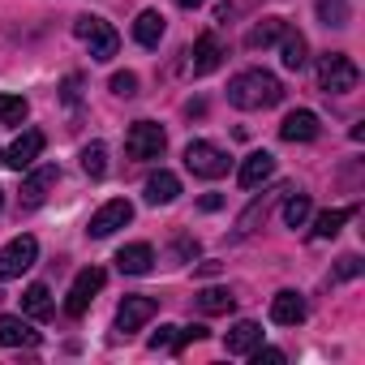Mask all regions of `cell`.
Wrapping results in <instances>:
<instances>
[{"label":"cell","mask_w":365,"mask_h":365,"mask_svg":"<svg viewBox=\"0 0 365 365\" xmlns=\"http://www.w3.org/2000/svg\"><path fill=\"white\" fill-rule=\"evenodd\" d=\"M284 99V86L275 73L267 69H245L228 82V103L241 108V112H258V108H275Z\"/></svg>","instance_id":"cell-1"},{"label":"cell","mask_w":365,"mask_h":365,"mask_svg":"<svg viewBox=\"0 0 365 365\" xmlns=\"http://www.w3.org/2000/svg\"><path fill=\"white\" fill-rule=\"evenodd\" d=\"M73 35L91 48V61H112V56H116V48H120V35H116L103 18H95V14L73 18Z\"/></svg>","instance_id":"cell-2"},{"label":"cell","mask_w":365,"mask_h":365,"mask_svg":"<svg viewBox=\"0 0 365 365\" xmlns=\"http://www.w3.org/2000/svg\"><path fill=\"white\" fill-rule=\"evenodd\" d=\"M356 82H361V69L352 65V56L327 52V56L318 61V86H322L327 95H348V91H356Z\"/></svg>","instance_id":"cell-3"},{"label":"cell","mask_w":365,"mask_h":365,"mask_svg":"<svg viewBox=\"0 0 365 365\" xmlns=\"http://www.w3.org/2000/svg\"><path fill=\"white\" fill-rule=\"evenodd\" d=\"M39 258V241L35 237H14L0 250V279H22Z\"/></svg>","instance_id":"cell-4"},{"label":"cell","mask_w":365,"mask_h":365,"mask_svg":"<svg viewBox=\"0 0 365 365\" xmlns=\"http://www.w3.org/2000/svg\"><path fill=\"white\" fill-rule=\"evenodd\" d=\"M185 168L202 180H220L228 172V155L215 146V142H190L185 146Z\"/></svg>","instance_id":"cell-5"},{"label":"cell","mask_w":365,"mask_h":365,"mask_svg":"<svg viewBox=\"0 0 365 365\" xmlns=\"http://www.w3.org/2000/svg\"><path fill=\"white\" fill-rule=\"evenodd\" d=\"M163 146H168V133H163L155 120H138V125L125 133V150H129V159H159Z\"/></svg>","instance_id":"cell-6"},{"label":"cell","mask_w":365,"mask_h":365,"mask_svg":"<svg viewBox=\"0 0 365 365\" xmlns=\"http://www.w3.org/2000/svg\"><path fill=\"white\" fill-rule=\"evenodd\" d=\"M103 267H86V271H78V279H73V288H69V297H65V314L69 318H82L86 309H91V301L99 297V288H103Z\"/></svg>","instance_id":"cell-7"},{"label":"cell","mask_w":365,"mask_h":365,"mask_svg":"<svg viewBox=\"0 0 365 365\" xmlns=\"http://www.w3.org/2000/svg\"><path fill=\"white\" fill-rule=\"evenodd\" d=\"M133 220V207L125 202V198H112V202H103L95 215H91V224H86V232L95 237V241H103V237H112L116 228H125Z\"/></svg>","instance_id":"cell-8"},{"label":"cell","mask_w":365,"mask_h":365,"mask_svg":"<svg viewBox=\"0 0 365 365\" xmlns=\"http://www.w3.org/2000/svg\"><path fill=\"white\" fill-rule=\"evenodd\" d=\"M56 180H61V168H56V163H43V168H35V172L22 180V211H35V207H43L48 190H56Z\"/></svg>","instance_id":"cell-9"},{"label":"cell","mask_w":365,"mask_h":365,"mask_svg":"<svg viewBox=\"0 0 365 365\" xmlns=\"http://www.w3.org/2000/svg\"><path fill=\"white\" fill-rule=\"evenodd\" d=\"M159 314V301L155 297H125L120 305H116V331H138V327H146L150 318Z\"/></svg>","instance_id":"cell-10"},{"label":"cell","mask_w":365,"mask_h":365,"mask_svg":"<svg viewBox=\"0 0 365 365\" xmlns=\"http://www.w3.org/2000/svg\"><path fill=\"white\" fill-rule=\"evenodd\" d=\"M318 116L309 112V108H297V112H288L284 116V125H279V138L284 142H314L318 138Z\"/></svg>","instance_id":"cell-11"},{"label":"cell","mask_w":365,"mask_h":365,"mask_svg":"<svg viewBox=\"0 0 365 365\" xmlns=\"http://www.w3.org/2000/svg\"><path fill=\"white\" fill-rule=\"evenodd\" d=\"M39 155H43V133H39V129H26V133L5 150V163H9V168H18V172H26Z\"/></svg>","instance_id":"cell-12"},{"label":"cell","mask_w":365,"mask_h":365,"mask_svg":"<svg viewBox=\"0 0 365 365\" xmlns=\"http://www.w3.org/2000/svg\"><path fill=\"white\" fill-rule=\"evenodd\" d=\"M271 322H279V327H297V322H305V297L292 292V288L275 292V297H271Z\"/></svg>","instance_id":"cell-13"},{"label":"cell","mask_w":365,"mask_h":365,"mask_svg":"<svg viewBox=\"0 0 365 365\" xmlns=\"http://www.w3.org/2000/svg\"><path fill=\"white\" fill-rule=\"evenodd\" d=\"M0 344L5 348H35L39 331H31V322L18 314H0Z\"/></svg>","instance_id":"cell-14"},{"label":"cell","mask_w":365,"mask_h":365,"mask_svg":"<svg viewBox=\"0 0 365 365\" xmlns=\"http://www.w3.org/2000/svg\"><path fill=\"white\" fill-rule=\"evenodd\" d=\"M258 344H262V327H258V322H237V327L224 335V348H228L232 356H250Z\"/></svg>","instance_id":"cell-15"},{"label":"cell","mask_w":365,"mask_h":365,"mask_svg":"<svg viewBox=\"0 0 365 365\" xmlns=\"http://www.w3.org/2000/svg\"><path fill=\"white\" fill-rule=\"evenodd\" d=\"M116 267H120L125 275H146V271L155 267V250H150L146 241H138V245H125V250L116 254Z\"/></svg>","instance_id":"cell-16"},{"label":"cell","mask_w":365,"mask_h":365,"mask_svg":"<svg viewBox=\"0 0 365 365\" xmlns=\"http://www.w3.org/2000/svg\"><path fill=\"white\" fill-rule=\"evenodd\" d=\"M271 172H275V155H267V150H254V155L241 163V172H237V176H241V185H245V190H258L262 180L271 176Z\"/></svg>","instance_id":"cell-17"},{"label":"cell","mask_w":365,"mask_h":365,"mask_svg":"<svg viewBox=\"0 0 365 365\" xmlns=\"http://www.w3.org/2000/svg\"><path fill=\"white\" fill-rule=\"evenodd\" d=\"M176 194H180V180L172 172H163V168L146 180V202L150 207H168V202H176Z\"/></svg>","instance_id":"cell-18"},{"label":"cell","mask_w":365,"mask_h":365,"mask_svg":"<svg viewBox=\"0 0 365 365\" xmlns=\"http://www.w3.org/2000/svg\"><path fill=\"white\" fill-rule=\"evenodd\" d=\"M279 61H284V69H301L309 61V43H305L301 31H288L284 26V35H279Z\"/></svg>","instance_id":"cell-19"},{"label":"cell","mask_w":365,"mask_h":365,"mask_svg":"<svg viewBox=\"0 0 365 365\" xmlns=\"http://www.w3.org/2000/svg\"><path fill=\"white\" fill-rule=\"evenodd\" d=\"M22 314L35 318V322H48L52 318V292H48V284H31L22 292Z\"/></svg>","instance_id":"cell-20"},{"label":"cell","mask_w":365,"mask_h":365,"mask_svg":"<svg viewBox=\"0 0 365 365\" xmlns=\"http://www.w3.org/2000/svg\"><path fill=\"white\" fill-rule=\"evenodd\" d=\"M133 39H138L142 48H159V39H163V14L142 9L138 22H133Z\"/></svg>","instance_id":"cell-21"},{"label":"cell","mask_w":365,"mask_h":365,"mask_svg":"<svg viewBox=\"0 0 365 365\" xmlns=\"http://www.w3.org/2000/svg\"><path fill=\"white\" fill-rule=\"evenodd\" d=\"M194 73H211V69H220V61H224V48H220V39L215 35H202L198 43H194Z\"/></svg>","instance_id":"cell-22"},{"label":"cell","mask_w":365,"mask_h":365,"mask_svg":"<svg viewBox=\"0 0 365 365\" xmlns=\"http://www.w3.org/2000/svg\"><path fill=\"white\" fill-rule=\"evenodd\" d=\"M352 215H356V207H335V211H322V215L314 220V237H318V241H331V237H339V228H344Z\"/></svg>","instance_id":"cell-23"},{"label":"cell","mask_w":365,"mask_h":365,"mask_svg":"<svg viewBox=\"0 0 365 365\" xmlns=\"http://www.w3.org/2000/svg\"><path fill=\"white\" fill-rule=\"evenodd\" d=\"M279 35H284V18H262L250 35H245V48H271V43H279Z\"/></svg>","instance_id":"cell-24"},{"label":"cell","mask_w":365,"mask_h":365,"mask_svg":"<svg viewBox=\"0 0 365 365\" xmlns=\"http://www.w3.org/2000/svg\"><path fill=\"white\" fill-rule=\"evenodd\" d=\"M198 309L202 314H232L237 309V297L228 288H202L198 292Z\"/></svg>","instance_id":"cell-25"},{"label":"cell","mask_w":365,"mask_h":365,"mask_svg":"<svg viewBox=\"0 0 365 365\" xmlns=\"http://www.w3.org/2000/svg\"><path fill=\"white\" fill-rule=\"evenodd\" d=\"M309 194H292L288 202H284V224L288 228H305V220H309Z\"/></svg>","instance_id":"cell-26"},{"label":"cell","mask_w":365,"mask_h":365,"mask_svg":"<svg viewBox=\"0 0 365 365\" xmlns=\"http://www.w3.org/2000/svg\"><path fill=\"white\" fill-rule=\"evenodd\" d=\"M26 99L22 95H0V125H22L26 120Z\"/></svg>","instance_id":"cell-27"},{"label":"cell","mask_w":365,"mask_h":365,"mask_svg":"<svg viewBox=\"0 0 365 365\" xmlns=\"http://www.w3.org/2000/svg\"><path fill=\"white\" fill-rule=\"evenodd\" d=\"M82 168H86V176L99 180V176L108 172V146H103V142H91V146L82 150Z\"/></svg>","instance_id":"cell-28"},{"label":"cell","mask_w":365,"mask_h":365,"mask_svg":"<svg viewBox=\"0 0 365 365\" xmlns=\"http://www.w3.org/2000/svg\"><path fill=\"white\" fill-rule=\"evenodd\" d=\"M322 26H348V0H318Z\"/></svg>","instance_id":"cell-29"},{"label":"cell","mask_w":365,"mask_h":365,"mask_svg":"<svg viewBox=\"0 0 365 365\" xmlns=\"http://www.w3.org/2000/svg\"><path fill=\"white\" fill-rule=\"evenodd\" d=\"M112 95H120V99H133L138 95V73H112Z\"/></svg>","instance_id":"cell-30"},{"label":"cell","mask_w":365,"mask_h":365,"mask_svg":"<svg viewBox=\"0 0 365 365\" xmlns=\"http://www.w3.org/2000/svg\"><path fill=\"white\" fill-rule=\"evenodd\" d=\"M267 207H271V198L254 202V207H250V211H245V215L237 220V228H241V232H254V224H258V220H267Z\"/></svg>","instance_id":"cell-31"},{"label":"cell","mask_w":365,"mask_h":365,"mask_svg":"<svg viewBox=\"0 0 365 365\" xmlns=\"http://www.w3.org/2000/svg\"><path fill=\"white\" fill-rule=\"evenodd\" d=\"M176 331H180L176 344H172L176 352H180V348H190V344H198V339H207V327H198V322H194V327H176Z\"/></svg>","instance_id":"cell-32"},{"label":"cell","mask_w":365,"mask_h":365,"mask_svg":"<svg viewBox=\"0 0 365 365\" xmlns=\"http://www.w3.org/2000/svg\"><path fill=\"white\" fill-rule=\"evenodd\" d=\"M335 275H339V279H356V275H361V258H356V254H344L339 267H335Z\"/></svg>","instance_id":"cell-33"},{"label":"cell","mask_w":365,"mask_h":365,"mask_svg":"<svg viewBox=\"0 0 365 365\" xmlns=\"http://www.w3.org/2000/svg\"><path fill=\"white\" fill-rule=\"evenodd\" d=\"M172 344H176V327H159V331L150 335V348H155V352H163V348H172Z\"/></svg>","instance_id":"cell-34"},{"label":"cell","mask_w":365,"mask_h":365,"mask_svg":"<svg viewBox=\"0 0 365 365\" xmlns=\"http://www.w3.org/2000/svg\"><path fill=\"white\" fill-rule=\"evenodd\" d=\"M176 258H180V262L198 258V241H190V237H176Z\"/></svg>","instance_id":"cell-35"},{"label":"cell","mask_w":365,"mask_h":365,"mask_svg":"<svg viewBox=\"0 0 365 365\" xmlns=\"http://www.w3.org/2000/svg\"><path fill=\"white\" fill-rule=\"evenodd\" d=\"M250 356H254L258 365H262V361H267V365H279V361H284V352H279V348H262V344H258Z\"/></svg>","instance_id":"cell-36"},{"label":"cell","mask_w":365,"mask_h":365,"mask_svg":"<svg viewBox=\"0 0 365 365\" xmlns=\"http://www.w3.org/2000/svg\"><path fill=\"white\" fill-rule=\"evenodd\" d=\"M220 202H224L220 194H207V198H202V211H220Z\"/></svg>","instance_id":"cell-37"},{"label":"cell","mask_w":365,"mask_h":365,"mask_svg":"<svg viewBox=\"0 0 365 365\" xmlns=\"http://www.w3.org/2000/svg\"><path fill=\"white\" fill-rule=\"evenodd\" d=\"M176 5H180V9H198V5H202V0H176Z\"/></svg>","instance_id":"cell-38"},{"label":"cell","mask_w":365,"mask_h":365,"mask_svg":"<svg viewBox=\"0 0 365 365\" xmlns=\"http://www.w3.org/2000/svg\"><path fill=\"white\" fill-rule=\"evenodd\" d=\"M0 207H5V190H0Z\"/></svg>","instance_id":"cell-39"},{"label":"cell","mask_w":365,"mask_h":365,"mask_svg":"<svg viewBox=\"0 0 365 365\" xmlns=\"http://www.w3.org/2000/svg\"><path fill=\"white\" fill-rule=\"evenodd\" d=\"M0 163H5V150H0Z\"/></svg>","instance_id":"cell-40"}]
</instances>
